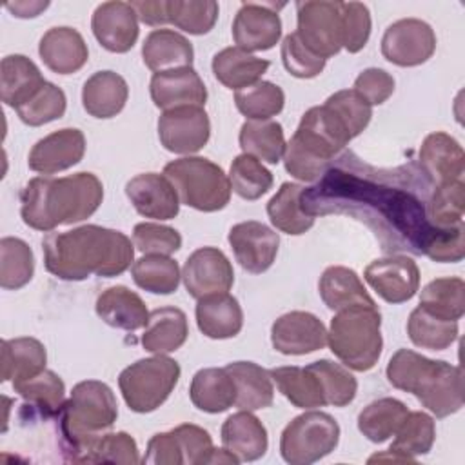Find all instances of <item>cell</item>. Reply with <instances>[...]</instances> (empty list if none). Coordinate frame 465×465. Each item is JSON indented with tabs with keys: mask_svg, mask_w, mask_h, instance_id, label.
I'll list each match as a JSON object with an SVG mask.
<instances>
[{
	"mask_svg": "<svg viewBox=\"0 0 465 465\" xmlns=\"http://www.w3.org/2000/svg\"><path fill=\"white\" fill-rule=\"evenodd\" d=\"M240 147L243 154L267 163H278L285 151L283 127L274 120H247L240 127Z\"/></svg>",
	"mask_w": 465,
	"mask_h": 465,
	"instance_id": "cell-39",
	"label": "cell"
},
{
	"mask_svg": "<svg viewBox=\"0 0 465 465\" xmlns=\"http://www.w3.org/2000/svg\"><path fill=\"white\" fill-rule=\"evenodd\" d=\"M430 178L414 165L391 171L374 169L352 153L329 165L320 183L305 187L300 203L309 216L351 214L365 222L381 242V249H405L429 254L443 231L427 218Z\"/></svg>",
	"mask_w": 465,
	"mask_h": 465,
	"instance_id": "cell-1",
	"label": "cell"
},
{
	"mask_svg": "<svg viewBox=\"0 0 465 465\" xmlns=\"http://www.w3.org/2000/svg\"><path fill=\"white\" fill-rule=\"evenodd\" d=\"M394 436L396 438L389 449L416 458L427 454L432 449L436 440V425L427 412L414 411L405 416Z\"/></svg>",
	"mask_w": 465,
	"mask_h": 465,
	"instance_id": "cell-47",
	"label": "cell"
},
{
	"mask_svg": "<svg viewBox=\"0 0 465 465\" xmlns=\"http://www.w3.org/2000/svg\"><path fill=\"white\" fill-rule=\"evenodd\" d=\"M354 91L371 105H380L394 93V78L383 69L369 67L356 76Z\"/></svg>",
	"mask_w": 465,
	"mask_h": 465,
	"instance_id": "cell-59",
	"label": "cell"
},
{
	"mask_svg": "<svg viewBox=\"0 0 465 465\" xmlns=\"http://www.w3.org/2000/svg\"><path fill=\"white\" fill-rule=\"evenodd\" d=\"M269 65V60L258 58L240 47H225L213 56V73L216 80L234 91L260 82Z\"/></svg>",
	"mask_w": 465,
	"mask_h": 465,
	"instance_id": "cell-35",
	"label": "cell"
},
{
	"mask_svg": "<svg viewBox=\"0 0 465 465\" xmlns=\"http://www.w3.org/2000/svg\"><path fill=\"white\" fill-rule=\"evenodd\" d=\"M142 58L151 71L162 73L180 67H193L194 51L183 35L173 29H154L143 40Z\"/></svg>",
	"mask_w": 465,
	"mask_h": 465,
	"instance_id": "cell-28",
	"label": "cell"
},
{
	"mask_svg": "<svg viewBox=\"0 0 465 465\" xmlns=\"http://www.w3.org/2000/svg\"><path fill=\"white\" fill-rule=\"evenodd\" d=\"M133 243L142 254L169 256L182 247V236L169 225L142 222L133 229Z\"/></svg>",
	"mask_w": 465,
	"mask_h": 465,
	"instance_id": "cell-55",
	"label": "cell"
},
{
	"mask_svg": "<svg viewBox=\"0 0 465 465\" xmlns=\"http://www.w3.org/2000/svg\"><path fill=\"white\" fill-rule=\"evenodd\" d=\"M91 29L98 44L111 53H127L138 40V16L129 2H104L91 18Z\"/></svg>",
	"mask_w": 465,
	"mask_h": 465,
	"instance_id": "cell-19",
	"label": "cell"
},
{
	"mask_svg": "<svg viewBox=\"0 0 465 465\" xmlns=\"http://www.w3.org/2000/svg\"><path fill=\"white\" fill-rule=\"evenodd\" d=\"M178 378V361L165 354H156L125 367L118 376V387L127 407L145 414L156 411L169 398Z\"/></svg>",
	"mask_w": 465,
	"mask_h": 465,
	"instance_id": "cell-9",
	"label": "cell"
},
{
	"mask_svg": "<svg viewBox=\"0 0 465 465\" xmlns=\"http://www.w3.org/2000/svg\"><path fill=\"white\" fill-rule=\"evenodd\" d=\"M420 163L430 182L443 183L463 180L465 154L456 138L447 133H430L420 147Z\"/></svg>",
	"mask_w": 465,
	"mask_h": 465,
	"instance_id": "cell-24",
	"label": "cell"
},
{
	"mask_svg": "<svg viewBox=\"0 0 465 465\" xmlns=\"http://www.w3.org/2000/svg\"><path fill=\"white\" fill-rule=\"evenodd\" d=\"M104 200V185L93 173L62 178H33L20 193V216L36 231H53L89 218Z\"/></svg>",
	"mask_w": 465,
	"mask_h": 465,
	"instance_id": "cell-3",
	"label": "cell"
},
{
	"mask_svg": "<svg viewBox=\"0 0 465 465\" xmlns=\"http://www.w3.org/2000/svg\"><path fill=\"white\" fill-rule=\"evenodd\" d=\"M35 272V256L31 247L13 236L0 240V287L16 291L27 285Z\"/></svg>",
	"mask_w": 465,
	"mask_h": 465,
	"instance_id": "cell-45",
	"label": "cell"
},
{
	"mask_svg": "<svg viewBox=\"0 0 465 465\" xmlns=\"http://www.w3.org/2000/svg\"><path fill=\"white\" fill-rule=\"evenodd\" d=\"M407 334L421 349L443 351L456 341L458 322L438 318L418 305L407 320Z\"/></svg>",
	"mask_w": 465,
	"mask_h": 465,
	"instance_id": "cell-42",
	"label": "cell"
},
{
	"mask_svg": "<svg viewBox=\"0 0 465 465\" xmlns=\"http://www.w3.org/2000/svg\"><path fill=\"white\" fill-rule=\"evenodd\" d=\"M165 178L173 183L180 203L203 213L223 209L231 198L229 176L220 165L202 156H185L163 167Z\"/></svg>",
	"mask_w": 465,
	"mask_h": 465,
	"instance_id": "cell-8",
	"label": "cell"
},
{
	"mask_svg": "<svg viewBox=\"0 0 465 465\" xmlns=\"http://www.w3.org/2000/svg\"><path fill=\"white\" fill-rule=\"evenodd\" d=\"M272 173L260 160L249 154H240L229 169L231 189L243 200H258L272 187Z\"/></svg>",
	"mask_w": 465,
	"mask_h": 465,
	"instance_id": "cell-49",
	"label": "cell"
},
{
	"mask_svg": "<svg viewBox=\"0 0 465 465\" xmlns=\"http://www.w3.org/2000/svg\"><path fill=\"white\" fill-rule=\"evenodd\" d=\"M85 153V138L80 129H58L38 140L29 153V169L53 174L76 165Z\"/></svg>",
	"mask_w": 465,
	"mask_h": 465,
	"instance_id": "cell-20",
	"label": "cell"
},
{
	"mask_svg": "<svg viewBox=\"0 0 465 465\" xmlns=\"http://www.w3.org/2000/svg\"><path fill=\"white\" fill-rule=\"evenodd\" d=\"M140 461L134 438L124 430L105 432L85 454L82 463H122L136 465Z\"/></svg>",
	"mask_w": 465,
	"mask_h": 465,
	"instance_id": "cell-54",
	"label": "cell"
},
{
	"mask_svg": "<svg viewBox=\"0 0 465 465\" xmlns=\"http://www.w3.org/2000/svg\"><path fill=\"white\" fill-rule=\"evenodd\" d=\"M385 372L392 387L414 394L436 418H447L463 407V372L456 365L400 349Z\"/></svg>",
	"mask_w": 465,
	"mask_h": 465,
	"instance_id": "cell-4",
	"label": "cell"
},
{
	"mask_svg": "<svg viewBox=\"0 0 465 465\" xmlns=\"http://www.w3.org/2000/svg\"><path fill=\"white\" fill-rule=\"evenodd\" d=\"M407 414L409 409L403 401L396 398H380L358 414V429L369 441L381 443L394 436Z\"/></svg>",
	"mask_w": 465,
	"mask_h": 465,
	"instance_id": "cell-40",
	"label": "cell"
},
{
	"mask_svg": "<svg viewBox=\"0 0 465 465\" xmlns=\"http://www.w3.org/2000/svg\"><path fill=\"white\" fill-rule=\"evenodd\" d=\"M189 334L187 316L178 307H160L149 312L142 345L153 354H169L178 351Z\"/></svg>",
	"mask_w": 465,
	"mask_h": 465,
	"instance_id": "cell-29",
	"label": "cell"
},
{
	"mask_svg": "<svg viewBox=\"0 0 465 465\" xmlns=\"http://www.w3.org/2000/svg\"><path fill=\"white\" fill-rule=\"evenodd\" d=\"M318 291L323 300V303L331 311H340L349 305L365 303V305H376L374 300L365 291L360 276L341 265H332L323 271L318 282Z\"/></svg>",
	"mask_w": 465,
	"mask_h": 465,
	"instance_id": "cell-36",
	"label": "cell"
},
{
	"mask_svg": "<svg viewBox=\"0 0 465 465\" xmlns=\"http://www.w3.org/2000/svg\"><path fill=\"white\" fill-rule=\"evenodd\" d=\"M307 367L320 380L327 405L345 407L354 400L358 381L343 365L334 363L331 360H318L309 363Z\"/></svg>",
	"mask_w": 465,
	"mask_h": 465,
	"instance_id": "cell-51",
	"label": "cell"
},
{
	"mask_svg": "<svg viewBox=\"0 0 465 465\" xmlns=\"http://www.w3.org/2000/svg\"><path fill=\"white\" fill-rule=\"evenodd\" d=\"M436 49L432 27L418 18H401L391 24L381 36V54L394 65L414 67L427 62Z\"/></svg>",
	"mask_w": 465,
	"mask_h": 465,
	"instance_id": "cell-12",
	"label": "cell"
},
{
	"mask_svg": "<svg viewBox=\"0 0 465 465\" xmlns=\"http://www.w3.org/2000/svg\"><path fill=\"white\" fill-rule=\"evenodd\" d=\"M42 62L56 74H73L80 71L87 58V44L73 27H51L38 44Z\"/></svg>",
	"mask_w": 465,
	"mask_h": 465,
	"instance_id": "cell-23",
	"label": "cell"
},
{
	"mask_svg": "<svg viewBox=\"0 0 465 465\" xmlns=\"http://www.w3.org/2000/svg\"><path fill=\"white\" fill-rule=\"evenodd\" d=\"M134 283L153 294H171L180 285V267L178 263L162 254H143L133 263Z\"/></svg>",
	"mask_w": 465,
	"mask_h": 465,
	"instance_id": "cell-44",
	"label": "cell"
},
{
	"mask_svg": "<svg viewBox=\"0 0 465 465\" xmlns=\"http://www.w3.org/2000/svg\"><path fill=\"white\" fill-rule=\"evenodd\" d=\"M365 282L389 303L411 300L420 287V269L405 254H392L372 260L363 272Z\"/></svg>",
	"mask_w": 465,
	"mask_h": 465,
	"instance_id": "cell-15",
	"label": "cell"
},
{
	"mask_svg": "<svg viewBox=\"0 0 465 465\" xmlns=\"http://www.w3.org/2000/svg\"><path fill=\"white\" fill-rule=\"evenodd\" d=\"M140 22L147 25L169 24L167 20V0H136L129 2Z\"/></svg>",
	"mask_w": 465,
	"mask_h": 465,
	"instance_id": "cell-61",
	"label": "cell"
},
{
	"mask_svg": "<svg viewBox=\"0 0 465 465\" xmlns=\"http://www.w3.org/2000/svg\"><path fill=\"white\" fill-rule=\"evenodd\" d=\"M96 314L114 329L136 331L145 327L149 320V311L143 300L125 285H114L105 289L96 298Z\"/></svg>",
	"mask_w": 465,
	"mask_h": 465,
	"instance_id": "cell-27",
	"label": "cell"
},
{
	"mask_svg": "<svg viewBox=\"0 0 465 465\" xmlns=\"http://www.w3.org/2000/svg\"><path fill=\"white\" fill-rule=\"evenodd\" d=\"M134 243L114 229L82 225L65 232H47L42 240L45 269L60 280L80 282L118 276L134 262Z\"/></svg>",
	"mask_w": 465,
	"mask_h": 465,
	"instance_id": "cell-2",
	"label": "cell"
},
{
	"mask_svg": "<svg viewBox=\"0 0 465 465\" xmlns=\"http://www.w3.org/2000/svg\"><path fill=\"white\" fill-rule=\"evenodd\" d=\"M340 4L325 0L296 2L298 27L294 33L305 47L325 60L341 49Z\"/></svg>",
	"mask_w": 465,
	"mask_h": 465,
	"instance_id": "cell-11",
	"label": "cell"
},
{
	"mask_svg": "<svg viewBox=\"0 0 465 465\" xmlns=\"http://www.w3.org/2000/svg\"><path fill=\"white\" fill-rule=\"evenodd\" d=\"M116 418V398L107 383L98 380L76 383L58 414L65 460L82 463L89 449L114 425Z\"/></svg>",
	"mask_w": 465,
	"mask_h": 465,
	"instance_id": "cell-5",
	"label": "cell"
},
{
	"mask_svg": "<svg viewBox=\"0 0 465 465\" xmlns=\"http://www.w3.org/2000/svg\"><path fill=\"white\" fill-rule=\"evenodd\" d=\"M47 352L36 338L22 336L2 341V381L20 383L45 371Z\"/></svg>",
	"mask_w": 465,
	"mask_h": 465,
	"instance_id": "cell-33",
	"label": "cell"
},
{
	"mask_svg": "<svg viewBox=\"0 0 465 465\" xmlns=\"http://www.w3.org/2000/svg\"><path fill=\"white\" fill-rule=\"evenodd\" d=\"M234 104L249 120H271V116H276L283 109L285 94L272 82H256L236 91Z\"/></svg>",
	"mask_w": 465,
	"mask_h": 465,
	"instance_id": "cell-48",
	"label": "cell"
},
{
	"mask_svg": "<svg viewBox=\"0 0 465 465\" xmlns=\"http://www.w3.org/2000/svg\"><path fill=\"white\" fill-rule=\"evenodd\" d=\"M465 283L461 278H436L420 292V307L430 314L458 322L465 312Z\"/></svg>",
	"mask_w": 465,
	"mask_h": 465,
	"instance_id": "cell-41",
	"label": "cell"
},
{
	"mask_svg": "<svg viewBox=\"0 0 465 465\" xmlns=\"http://www.w3.org/2000/svg\"><path fill=\"white\" fill-rule=\"evenodd\" d=\"M47 5H49L47 2H15V4H5V9H9L18 18H33L40 11H44Z\"/></svg>",
	"mask_w": 465,
	"mask_h": 465,
	"instance_id": "cell-62",
	"label": "cell"
},
{
	"mask_svg": "<svg viewBox=\"0 0 465 465\" xmlns=\"http://www.w3.org/2000/svg\"><path fill=\"white\" fill-rule=\"evenodd\" d=\"M211 134V122L203 107L185 105L163 111L158 118L160 143L174 154L198 153Z\"/></svg>",
	"mask_w": 465,
	"mask_h": 465,
	"instance_id": "cell-13",
	"label": "cell"
},
{
	"mask_svg": "<svg viewBox=\"0 0 465 465\" xmlns=\"http://www.w3.org/2000/svg\"><path fill=\"white\" fill-rule=\"evenodd\" d=\"M272 347L287 356L309 354L323 349L327 343V329L312 312L291 311L282 314L271 327Z\"/></svg>",
	"mask_w": 465,
	"mask_h": 465,
	"instance_id": "cell-17",
	"label": "cell"
},
{
	"mask_svg": "<svg viewBox=\"0 0 465 465\" xmlns=\"http://www.w3.org/2000/svg\"><path fill=\"white\" fill-rule=\"evenodd\" d=\"M278 391L298 409L323 407L325 396L320 380L309 367H274L269 371Z\"/></svg>",
	"mask_w": 465,
	"mask_h": 465,
	"instance_id": "cell-37",
	"label": "cell"
},
{
	"mask_svg": "<svg viewBox=\"0 0 465 465\" xmlns=\"http://www.w3.org/2000/svg\"><path fill=\"white\" fill-rule=\"evenodd\" d=\"M182 280L187 292L200 300L209 294L227 292L234 283V271L220 249L200 247L185 260Z\"/></svg>",
	"mask_w": 465,
	"mask_h": 465,
	"instance_id": "cell-14",
	"label": "cell"
},
{
	"mask_svg": "<svg viewBox=\"0 0 465 465\" xmlns=\"http://www.w3.org/2000/svg\"><path fill=\"white\" fill-rule=\"evenodd\" d=\"M374 461H392V463H416V458H411V456H405V454H400L396 450H391L387 449L385 452H378L374 456L369 458V463H374Z\"/></svg>",
	"mask_w": 465,
	"mask_h": 465,
	"instance_id": "cell-63",
	"label": "cell"
},
{
	"mask_svg": "<svg viewBox=\"0 0 465 465\" xmlns=\"http://www.w3.org/2000/svg\"><path fill=\"white\" fill-rule=\"evenodd\" d=\"M427 218L434 227L449 229L463 223L465 183L452 180L438 183L427 200Z\"/></svg>",
	"mask_w": 465,
	"mask_h": 465,
	"instance_id": "cell-46",
	"label": "cell"
},
{
	"mask_svg": "<svg viewBox=\"0 0 465 465\" xmlns=\"http://www.w3.org/2000/svg\"><path fill=\"white\" fill-rule=\"evenodd\" d=\"M198 329L213 340L234 338L243 325V312L234 296L229 292L209 294L196 303Z\"/></svg>",
	"mask_w": 465,
	"mask_h": 465,
	"instance_id": "cell-25",
	"label": "cell"
},
{
	"mask_svg": "<svg viewBox=\"0 0 465 465\" xmlns=\"http://www.w3.org/2000/svg\"><path fill=\"white\" fill-rule=\"evenodd\" d=\"M236 387L234 405L240 411H258L272 405L274 387L269 371L252 361H232L225 365Z\"/></svg>",
	"mask_w": 465,
	"mask_h": 465,
	"instance_id": "cell-32",
	"label": "cell"
},
{
	"mask_svg": "<svg viewBox=\"0 0 465 465\" xmlns=\"http://www.w3.org/2000/svg\"><path fill=\"white\" fill-rule=\"evenodd\" d=\"M65 107V93L58 85L45 82L25 104L16 107V113L24 124L38 127L62 118Z\"/></svg>",
	"mask_w": 465,
	"mask_h": 465,
	"instance_id": "cell-52",
	"label": "cell"
},
{
	"mask_svg": "<svg viewBox=\"0 0 465 465\" xmlns=\"http://www.w3.org/2000/svg\"><path fill=\"white\" fill-rule=\"evenodd\" d=\"M222 443L240 461H254L265 454L269 440L263 423L251 411H240L223 421Z\"/></svg>",
	"mask_w": 465,
	"mask_h": 465,
	"instance_id": "cell-26",
	"label": "cell"
},
{
	"mask_svg": "<svg viewBox=\"0 0 465 465\" xmlns=\"http://www.w3.org/2000/svg\"><path fill=\"white\" fill-rule=\"evenodd\" d=\"M142 461L151 465H182L183 456L173 430L154 434L147 443V450Z\"/></svg>",
	"mask_w": 465,
	"mask_h": 465,
	"instance_id": "cell-60",
	"label": "cell"
},
{
	"mask_svg": "<svg viewBox=\"0 0 465 465\" xmlns=\"http://www.w3.org/2000/svg\"><path fill=\"white\" fill-rule=\"evenodd\" d=\"M167 20L189 35H205L218 20V4L213 0H167Z\"/></svg>",
	"mask_w": 465,
	"mask_h": 465,
	"instance_id": "cell-50",
	"label": "cell"
},
{
	"mask_svg": "<svg viewBox=\"0 0 465 465\" xmlns=\"http://www.w3.org/2000/svg\"><path fill=\"white\" fill-rule=\"evenodd\" d=\"M173 434L178 440L182 456H183V463L189 465H203L207 463V458L211 454L213 447V440L209 436L207 430H203L198 425L193 423H183L173 429Z\"/></svg>",
	"mask_w": 465,
	"mask_h": 465,
	"instance_id": "cell-58",
	"label": "cell"
},
{
	"mask_svg": "<svg viewBox=\"0 0 465 465\" xmlns=\"http://www.w3.org/2000/svg\"><path fill=\"white\" fill-rule=\"evenodd\" d=\"M303 185L285 182L276 191V194L267 203V214L271 218V223L287 234L298 236L307 232L314 225V218L303 213L300 196L303 193Z\"/></svg>",
	"mask_w": 465,
	"mask_h": 465,
	"instance_id": "cell-38",
	"label": "cell"
},
{
	"mask_svg": "<svg viewBox=\"0 0 465 465\" xmlns=\"http://www.w3.org/2000/svg\"><path fill=\"white\" fill-rule=\"evenodd\" d=\"M381 316L376 305L356 303L336 311L327 332L332 354L349 369L365 372L381 354Z\"/></svg>",
	"mask_w": 465,
	"mask_h": 465,
	"instance_id": "cell-7",
	"label": "cell"
},
{
	"mask_svg": "<svg viewBox=\"0 0 465 465\" xmlns=\"http://www.w3.org/2000/svg\"><path fill=\"white\" fill-rule=\"evenodd\" d=\"M13 389L35 409L38 411L44 418L60 414L64 407V396H65V385L62 378L45 369L35 378H29L25 381L15 383Z\"/></svg>",
	"mask_w": 465,
	"mask_h": 465,
	"instance_id": "cell-43",
	"label": "cell"
},
{
	"mask_svg": "<svg viewBox=\"0 0 465 465\" xmlns=\"http://www.w3.org/2000/svg\"><path fill=\"white\" fill-rule=\"evenodd\" d=\"M229 243L242 269L251 274H262L278 254L280 236L265 223L247 220L231 227Z\"/></svg>",
	"mask_w": 465,
	"mask_h": 465,
	"instance_id": "cell-16",
	"label": "cell"
},
{
	"mask_svg": "<svg viewBox=\"0 0 465 465\" xmlns=\"http://www.w3.org/2000/svg\"><path fill=\"white\" fill-rule=\"evenodd\" d=\"M189 396L196 409L209 414H218L234 405L236 387L225 367H207L200 369L193 376Z\"/></svg>",
	"mask_w": 465,
	"mask_h": 465,
	"instance_id": "cell-34",
	"label": "cell"
},
{
	"mask_svg": "<svg viewBox=\"0 0 465 465\" xmlns=\"http://www.w3.org/2000/svg\"><path fill=\"white\" fill-rule=\"evenodd\" d=\"M282 36V20L276 5L245 2L240 5L232 22V38L236 47L251 51H267Z\"/></svg>",
	"mask_w": 465,
	"mask_h": 465,
	"instance_id": "cell-18",
	"label": "cell"
},
{
	"mask_svg": "<svg viewBox=\"0 0 465 465\" xmlns=\"http://www.w3.org/2000/svg\"><path fill=\"white\" fill-rule=\"evenodd\" d=\"M345 125L351 138L358 136L371 122L372 105L361 98L354 89H341L331 94L325 104Z\"/></svg>",
	"mask_w": 465,
	"mask_h": 465,
	"instance_id": "cell-53",
	"label": "cell"
},
{
	"mask_svg": "<svg viewBox=\"0 0 465 465\" xmlns=\"http://www.w3.org/2000/svg\"><path fill=\"white\" fill-rule=\"evenodd\" d=\"M149 91L154 105L163 111L185 105L203 107L207 100L205 84L193 67L154 73Z\"/></svg>",
	"mask_w": 465,
	"mask_h": 465,
	"instance_id": "cell-22",
	"label": "cell"
},
{
	"mask_svg": "<svg viewBox=\"0 0 465 465\" xmlns=\"http://www.w3.org/2000/svg\"><path fill=\"white\" fill-rule=\"evenodd\" d=\"M133 207L145 218L173 220L180 211V198L165 174L142 173L125 183Z\"/></svg>",
	"mask_w": 465,
	"mask_h": 465,
	"instance_id": "cell-21",
	"label": "cell"
},
{
	"mask_svg": "<svg viewBox=\"0 0 465 465\" xmlns=\"http://www.w3.org/2000/svg\"><path fill=\"white\" fill-rule=\"evenodd\" d=\"M341 47L349 53H358L365 47L371 36V13L361 2H341Z\"/></svg>",
	"mask_w": 465,
	"mask_h": 465,
	"instance_id": "cell-56",
	"label": "cell"
},
{
	"mask_svg": "<svg viewBox=\"0 0 465 465\" xmlns=\"http://www.w3.org/2000/svg\"><path fill=\"white\" fill-rule=\"evenodd\" d=\"M45 84L40 69L24 54H9L0 64V96L13 109L25 104Z\"/></svg>",
	"mask_w": 465,
	"mask_h": 465,
	"instance_id": "cell-31",
	"label": "cell"
},
{
	"mask_svg": "<svg viewBox=\"0 0 465 465\" xmlns=\"http://www.w3.org/2000/svg\"><path fill=\"white\" fill-rule=\"evenodd\" d=\"M129 96L127 82L114 71H98L89 76L82 89L84 109L94 118L116 116Z\"/></svg>",
	"mask_w": 465,
	"mask_h": 465,
	"instance_id": "cell-30",
	"label": "cell"
},
{
	"mask_svg": "<svg viewBox=\"0 0 465 465\" xmlns=\"http://www.w3.org/2000/svg\"><path fill=\"white\" fill-rule=\"evenodd\" d=\"M351 140L341 120L327 105L311 107L285 143V171L302 182H314Z\"/></svg>",
	"mask_w": 465,
	"mask_h": 465,
	"instance_id": "cell-6",
	"label": "cell"
},
{
	"mask_svg": "<svg viewBox=\"0 0 465 465\" xmlns=\"http://www.w3.org/2000/svg\"><path fill=\"white\" fill-rule=\"evenodd\" d=\"M338 440V421L327 412L309 411L287 423L280 438V454L291 465H309L331 454Z\"/></svg>",
	"mask_w": 465,
	"mask_h": 465,
	"instance_id": "cell-10",
	"label": "cell"
},
{
	"mask_svg": "<svg viewBox=\"0 0 465 465\" xmlns=\"http://www.w3.org/2000/svg\"><path fill=\"white\" fill-rule=\"evenodd\" d=\"M282 62L283 67L296 78H314L325 67V58L314 54L296 33H291L282 42Z\"/></svg>",
	"mask_w": 465,
	"mask_h": 465,
	"instance_id": "cell-57",
	"label": "cell"
}]
</instances>
